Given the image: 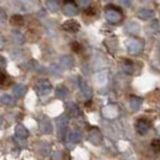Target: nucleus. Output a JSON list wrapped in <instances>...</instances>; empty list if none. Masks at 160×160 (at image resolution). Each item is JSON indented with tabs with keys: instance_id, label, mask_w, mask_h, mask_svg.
<instances>
[{
	"instance_id": "f257e3e1",
	"label": "nucleus",
	"mask_w": 160,
	"mask_h": 160,
	"mask_svg": "<svg viewBox=\"0 0 160 160\" xmlns=\"http://www.w3.org/2000/svg\"><path fill=\"white\" fill-rule=\"evenodd\" d=\"M105 17L110 23H118L122 21V10L114 5H108L105 11Z\"/></svg>"
},
{
	"instance_id": "f03ea898",
	"label": "nucleus",
	"mask_w": 160,
	"mask_h": 160,
	"mask_svg": "<svg viewBox=\"0 0 160 160\" xmlns=\"http://www.w3.org/2000/svg\"><path fill=\"white\" fill-rule=\"evenodd\" d=\"M142 47H143V42L137 40V39H132V40L128 41V51L131 54L140 53L142 51Z\"/></svg>"
},
{
	"instance_id": "7ed1b4c3",
	"label": "nucleus",
	"mask_w": 160,
	"mask_h": 160,
	"mask_svg": "<svg viewBox=\"0 0 160 160\" xmlns=\"http://www.w3.org/2000/svg\"><path fill=\"white\" fill-rule=\"evenodd\" d=\"M151 128V122L146 118H140L136 123V130L138 131V134L141 135H146L148 132V130Z\"/></svg>"
},
{
	"instance_id": "20e7f679",
	"label": "nucleus",
	"mask_w": 160,
	"mask_h": 160,
	"mask_svg": "<svg viewBox=\"0 0 160 160\" xmlns=\"http://www.w3.org/2000/svg\"><path fill=\"white\" fill-rule=\"evenodd\" d=\"M51 88H52V87H51V83L46 80L40 81V82L38 83V86H36V89H38V92H39L40 95H47V94H49Z\"/></svg>"
},
{
	"instance_id": "39448f33",
	"label": "nucleus",
	"mask_w": 160,
	"mask_h": 160,
	"mask_svg": "<svg viewBox=\"0 0 160 160\" xmlns=\"http://www.w3.org/2000/svg\"><path fill=\"white\" fill-rule=\"evenodd\" d=\"M63 29L64 30H66V32H77L78 30H80V24H78V22H76V21H73V19H70V21H66V22H64V24H63Z\"/></svg>"
},
{
	"instance_id": "423d86ee",
	"label": "nucleus",
	"mask_w": 160,
	"mask_h": 160,
	"mask_svg": "<svg viewBox=\"0 0 160 160\" xmlns=\"http://www.w3.org/2000/svg\"><path fill=\"white\" fill-rule=\"evenodd\" d=\"M104 116L106 118H110V119H113L114 117L118 116V108L114 106V105H110V106H106L104 108Z\"/></svg>"
},
{
	"instance_id": "0eeeda50",
	"label": "nucleus",
	"mask_w": 160,
	"mask_h": 160,
	"mask_svg": "<svg viewBox=\"0 0 160 160\" xmlns=\"http://www.w3.org/2000/svg\"><path fill=\"white\" fill-rule=\"evenodd\" d=\"M12 93H13V95L16 96V98H22L24 96V94L27 93V87L24 86V84H17L13 87V90H12Z\"/></svg>"
},
{
	"instance_id": "6e6552de",
	"label": "nucleus",
	"mask_w": 160,
	"mask_h": 160,
	"mask_svg": "<svg viewBox=\"0 0 160 160\" xmlns=\"http://www.w3.org/2000/svg\"><path fill=\"white\" fill-rule=\"evenodd\" d=\"M78 81H80V87H81V89H82V92L89 98V96L92 95V89L89 88V86L87 84V81H84L82 77H80Z\"/></svg>"
},
{
	"instance_id": "1a4fd4ad",
	"label": "nucleus",
	"mask_w": 160,
	"mask_h": 160,
	"mask_svg": "<svg viewBox=\"0 0 160 160\" xmlns=\"http://www.w3.org/2000/svg\"><path fill=\"white\" fill-rule=\"evenodd\" d=\"M137 15L142 19H149V18L153 17V11L152 10H148V8H141V10H138Z\"/></svg>"
},
{
	"instance_id": "9d476101",
	"label": "nucleus",
	"mask_w": 160,
	"mask_h": 160,
	"mask_svg": "<svg viewBox=\"0 0 160 160\" xmlns=\"http://www.w3.org/2000/svg\"><path fill=\"white\" fill-rule=\"evenodd\" d=\"M141 104H142V100H141L140 98H136V96L131 98L130 107H131V110H132V111H138V110H140V107H141Z\"/></svg>"
},
{
	"instance_id": "9b49d317",
	"label": "nucleus",
	"mask_w": 160,
	"mask_h": 160,
	"mask_svg": "<svg viewBox=\"0 0 160 160\" xmlns=\"http://www.w3.org/2000/svg\"><path fill=\"white\" fill-rule=\"evenodd\" d=\"M64 13L66 15V16H75V15L77 13V8L75 6V4H69V5H65Z\"/></svg>"
},
{
	"instance_id": "f8f14e48",
	"label": "nucleus",
	"mask_w": 160,
	"mask_h": 160,
	"mask_svg": "<svg viewBox=\"0 0 160 160\" xmlns=\"http://www.w3.org/2000/svg\"><path fill=\"white\" fill-rule=\"evenodd\" d=\"M1 102L4 105H6V106H13L15 102H16V100H15L13 96L8 95V94H5V95L1 96Z\"/></svg>"
},
{
	"instance_id": "ddd939ff",
	"label": "nucleus",
	"mask_w": 160,
	"mask_h": 160,
	"mask_svg": "<svg viewBox=\"0 0 160 160\" xmlns=\"http://www.w3.org/2000/svg\"><path fill=\"white\" fill-rule=\"evenodd\" d=\"M10 23L12 24V25H16V27H21V25H23L24 19L23 17L19 16V15H13V16L11 17V19H10Z\"/></svg>"
},
{
	"instance_id": "4468645a",
	"label": "nucleus",
	"mask_w": 160,
	"mask_h": 160,
	"mask_svg": "<svg viewBox=\"0 0 160 160\" xmlns=\"http://www.w3.org/2000/svg\"><path fill=\"white\" fill-rule=\"evenodd\" d=\"M16 136L21 137V138H27V136H28V131L25 130L24 127L18 125V127L16 128Z\"/></svg>"
},
{
	"instance_id": "2eb2a0df",
	"label": "nucleus",
	"mask_w": 160,
	"mask_h": 160,
	"mask_svg": "<svg viewBox=\"0 0 160 160\" xmlns=\"http://www.w3.org/2000/svg\"><path fill=\"white\" fill-rule=\"evenodd\" d=\"M40 128L45 134H48V132H51V131H52V125H51V123H49L48 120H43V122H41Z\"/></svg>"
},
{
	"instance_id": "dca6fc26",
	"label": "nucleus",
	"mask_w": 160,
	"mask_h": 160,
	"mask_svg": "<svg viewBox=\"0 0 160 160\" xmlns=\"http://www.w3.org/2000/svg\"><path fill=\"white\" fill-rule=\"evenodd\" d=\"M127 30H128L130 34L136 35V34H138V32H140V27H138L136 23H129L128 25H127Z\"/></svg>"
},
{
	"instance_id": "f3484780",
	"label": "nucleus",
	"mask_w": 160,
	"mask_h": 160,
	"mask_svg": "<svg viewBox=\"0 0 160 160\" xmlns=\"http://www.w3.org/2000/svg\"><path fill=\"white\" fill-rule=\"evenodd\" d=\"M69 137H70V141H72L73 143H77V142H80L82 136H81L80 131H71L70 134H69Z\"/></svg>"
},
{
	"instance_id": "a211bd4d",
	"label": "nucleus",
	"mask_w": 160,
	"mask_h": 160,
	"mask_svg": "<svg viewBox=\"0 0 160 160\" xmlns=\"http://www.w3.org/2000/svg\"><path fill=\"white\" fill-rule=\"evenodd\" d=\"M46 6H47L48 10H51V11H53V12H56L57 10L59 8L57 0H47V1H46Z\"/></svg>"
},
{
	"instance_id": "6ab92c4d",
	"label": "nucleus",
	"mask_w": 160,
	"mask_h": 160,
	"mask_svg": "<svg viewBox=\"0 0 160 160\" xmlns=\"http://www.w3.org/2000/svg\"><path fill=\"white\" fill-rule=\"evenodd\" d=\"M60 62H62V64L66 66V68H70L72 64H73V60L71 59V57H63L62 59H60Z\"/></svg>"
},
{
	"instance_id": "aec40b11",
	"label": "nucleus",
	"mask_w": 160,
	"mask_h": 160,
	"mask_svg": "<svg viewBox=\"0 0 160 160\" xmlns=\"http://www.w3.org/2000/svg\"><path fill=\"white\" fill-rule=\"evenodd\" d=\"M56 94H57L58 98H60V99H62V98H64V96L68 94V89L65 88V87H59V88H57Z\"/></svg>"
},
{
	"instance_id": "412c9836",
	"label": "nucleus",
	"mask_w": 160,
	"mask_h": 160,
	"mask_svg": "<svg viewBox=\"0 0 160 160\" xmlns=\"http://www.w3.org/2000/svg\"><path fill=\"white\" fill-rule=\"evenodd\" d=\"M152 148L154 149V152L160 153V140H153Z\"/></svg>"
},
{
	"instance_id": "4be33fe9",
	"label": "nucleus",
	"mask_w": 160,
	"mask_h": 160,
	"mask_svg": "<svg viewBox=\"0 0 160 160\" xmlns=\"http://www.w3.org/2000/svg\"><path fill=\"white\" fill-rule=\"evenodd\" d=\"M71 48H72V51H73V52H76V53H80L81 51H82V46H81L78 42H73Z\"/></svg>"
},
{
	"instance_id": "5701e85b",
	"label": "nucleus",
	"mask_w": 160,
	"mask_h": 160,
	"mask_svg": "<svg viewBox=\"0 0 160 160\" xmlns=\"http://www.w3.org/2000/svg\"><path fill=\"white\" fill-rule=\"evenodd\" d=\"M131 2H132V0H120V4L124 5V6H127V8L131 5Z\"/></svg>"
},
{
	"instance_id": "b1692460",
	"label": "nucleus",
	"mask_w": 160,
	"mask_h": 160,
	"mask_svg": "<svg viewBox=\"0 0 160 160\" xmlns=\"http://www.w3.org/2000/svg\"><path fill=\"white\" fill-rule=\"evenodd\" d=\"M5 81H6V75H5L4 72H1V80H0L1 86H5Z\"/></svg>"
},
{
	"instance_id": "393cba45",
	"label": "nucleus",
	"mask_w": 160,
	"mask_h": 160,
	"mask_svg": "<svg viewBox=\"0 0 160 160\" xmlns=\"http://www.w3.org/2000/svg\"><path fill=\"white\" fill-rule=\"evenodd\" d=\"M80 4L82 5V6H89L90 0H80Z\"/></svg>"
},
{
	"instance_id": "a878e982",
	"label": "nucleus",
	"mask_w": 160,
	"mask_h": 160,
	"mask_svg": "<svg viewBox=\"0 0 160 160\" xmlns=\"http://www.w3.org/2000/svg\"><path fill=\"white\" fill-rule=\"evenodd\" d=\"M86 15H89V16H94V15H95V11H94L93 8H88V10H86Z\"/></svg>"
},
{
	"instance_id": "bb28decb",
	"label": "nucleus",
	"mask_w": 160,
	"mask_h": 160,
	"mask_svg": "<svg viewBox=\"0 0 160 160\" xmlns=\"http://www.w3.org/2000/svg\"><path fill=\"white\" fill-rule=\"evenodd\" d=\"M65 5H69V4H75V0H64Z\"/></svg>"
},
{
	"instance_id": "cd10ccee",
	"label": "nucleus",
	"mask_w": 160,
	"mask_h": 160,
	"mask_svg": "<svg viewBox=\"0 0 160 160\" xmlns=\"http://www.w3.org/2000/svg\"><path fill=\"white\" fill-rule=\"evenodd\" d=\"M105 1H111V0H105Z\"/></svg>"
}]
</instances>
